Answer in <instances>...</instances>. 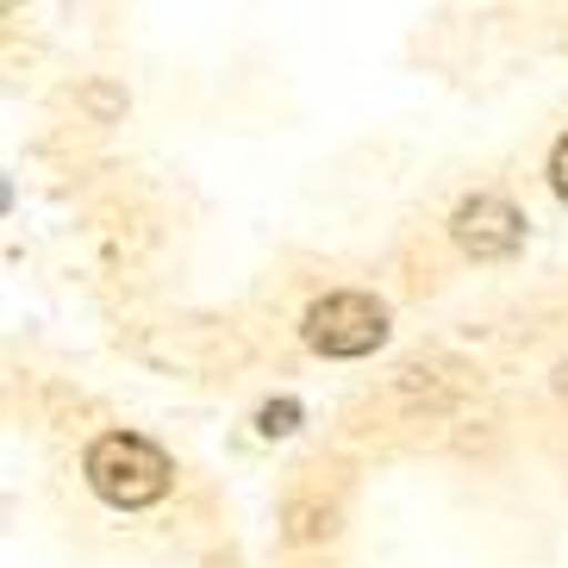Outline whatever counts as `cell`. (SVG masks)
I'll return each instance as SVG.
<instances>
[{"label":"cell","mask_w":568,"mask_h":568,"mask_svg":"<svg viewBox=\"0 0 568 568\" xmlns=\"http://www.w3.org/2000/svg\"><path fill=\"white\" fill-rule=\"evenodd\" d=\"M88 487H94L106 506H119V513L156 506L169 494V456L156 450L151 437L106 432V437H94V450H88Z\"/></svg>","instance_id":"cell-1"},{"label":"cell","mask_w":568,"mask_h":568,"mask_svg":"<svg viewBox=\"0 0 568 568\" xmlns=\"http://www.w3.org/2000/svg\"><path fill=\"white\" fill-rule=\"evenodd\" d=\"M306 344L318 356H368L387 344V306L375 294H325L306 306Z\"/></svg>","instance_id":"cell-2"},{"label":"cell","mask_w":568,"mask_h":568,"mask_svg":"<svg viewBox=\"0 0 568 568\" xmlns=\"http://www.w3.org/2000/svg\"><path fill=\"white\" fill-rule=\"evenodd\" d=\"M450 237L463 244L468 256H475V263H494V256H513V251H518L525 219H518V206L500 201V194H475V201L456 206Z\"/></svg>","instance_id":"cell-3"},{"label":"cell","mask_w":568,"mask_h":568,"mask_svg":"<svg viewBox=\"0 0 568 568\" xmlns=\"http://www.w3.org/2000/svg\"><path fill=\"white\" fill-rule=\"evenodd\" d=\"M256 425H263V437H287L294 425H301V406L294 400H268L263 413H256Z\"/></svg>","instance_id":"cell-4"},{"label":"cell","mask_w":568,"mask_h":568,"mask_svg":"<svg viewBox=\"0 0 568 568\" xmlns=\"http://www.w3.org/2000/svg\"><path fill=\"white\" fill-rule=\"evenodd\" d=\"M550 187L568 201V132L556 138V151H550Z\"/></svg>","instance_id":"cell-5"}]
</instances>
